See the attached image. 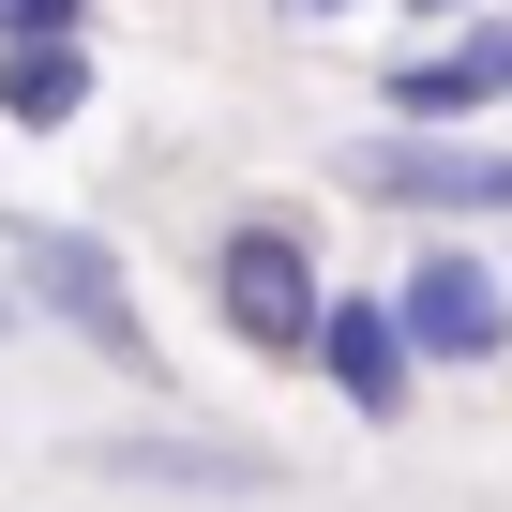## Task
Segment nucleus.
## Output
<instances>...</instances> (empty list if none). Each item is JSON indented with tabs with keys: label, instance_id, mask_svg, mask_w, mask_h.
Wrapping results in <instances>:
<instances>
[{
	"label": "nucleus",
	"instance_id": "nucleus-1",
	"mask_svg": "<svg viewBox=\"0 0 512 512\" xmlns=\"http://www.w3.org/2000/svg\"><path fill=\"white\" fill-rule=\"evenodd\" d=\"M0 272L31 287V332H61L106 377L166 392V332H151V302H136V272H121L106 226H76V211H0Z\"/></svg>",
	"mask_w": 512,
	"mask_h": 512
},
{
	"label": "nucleus",
	"instance_id": "nucleus-2",
	"mask_svg": "<svg viewBox=\"0 0 512 512\" xmlns=\"http://www.w3.org/2000/svg\"><path fill=\"white\" fill-rule=\"evenodd\" d=\"M317 302H332V256H317L302 211H226L211 226V317H226V347L302 362L317 347Z\"/></svg>",
	"mask_w": 512,
	"mask_h": 512
},
{
	"label": "nucleus",
	"instance_id": "nucleus-3",
	"mask_svg": "<svg viewBox=\"0 0 512 512\" xmlns=\"http://www.w3.org/2000/svg\"><path fill=\"white\" fill-rule=\"evenodd\" d=\"M347 196L362 211H512V136H482V121H377V136H347Z\"/></svg>",
	"mask_w": 512,
	"mask_h": 512
},
{
	"label": "nucleus",
	"instance_id": "nucleus-4",
	"mask_svg": "<svg viewBox=\"0 0 512 512\" xmlns=\"http://www.w3.org/2000/svg\"><path fill=\"white\" fill-rule=\"evenodd\" d=\"M392 317H407L422 377H482V362H512V256H482V241H422L407 272H392Z\"/></svg>",
	"mask_w": 512,
	"mask_h": 512
},
{
	"label": "nucleus",
	"instance_id": "nucleus-5",
	"mask_svg": "<svg viewBox=\"0 0 512 512\" xmlns=\"http://www.w3.org/2000/svg\"><path fill=\"white\" fill-rule=\"evenodd\" d=\"M302 377H317L347 422H377V437H392V422L422 407V347H407L392 287H332V302H317V347H302Z\"/></svg>",
	"mask_w": 512,
	"mask_h": 512
},
{
	"label": "nucleus",
	"instance_id": "nucleus-6",
	"mask_svg": "<svg viewBox=\"0 0 512 512\" xmlns=\"http://www.w3.org/2000/svg\"><path fill=\"white\" fill-rule=\"evenodd\" d=\"M392 121H497L512 106V0H482V16H437L392 76H377Z\"/></svg>",
	"mask_w": 512,
	"mask_h": 512
},
{
	"label": "nucleus",
	"instance_id": "nucleus-7",
	"mask_svg": "<svg viewBox=\"0 0 512 512\" xmlns=\"http://www.w3.org/2000/svg\"><path fill=\"white\" fill-rule=\"evenodd\" d=\"M76 467L151 482V497H287V452L211 437V422H136V437H76Z\"/></svg>",
	"mask_w": 512,
	"mask_h": 512
},
{
	"label": "nucleus",
	"instance_id": "nucleus-8",
	"mask_svg": "<svg viewBox=\"0 0 512 512\" xmlns=\"http://www.w3.org/2000/svg\"><path fill=\"white\" fill-rule=\"evenodd\" d=\"M0 121L16 136H76L91 121V31H16L0 46Z\"/></svg>",
	"mask_w": 512,
	"mask_h": 512
},
{
	"label": "nucleus",
	"instance_id": "nucleus-9",
	"mask_svg": "<svg viewBox=\"0 0 512 512\" xmlns=\"http://www.w3.org/2000/svg\"><path fill=\"white\" fill-rule=\"evenodd\" d=\"M16 31H91V0H0V46Z\"/></svg>",
	"mask_w": 512,
	"mask_h": 512
},
{
	"label": "nucleus",
	"instance_id": "nucleus-10",
	"mask_svg": "<svg viewBox=\"0 0 512 512\" xmlns=\"http://www.w3.org/2000/svg\"><path fill=\"white\" fill-rule=\"evenodd\" d=\"M0 347H31V287L16 272H0Z\"/></svg>",
	"mask_w": 512,
	"mask_h": 512
},
{
	"label": "nucleus",
	"instance_id": "nucleus-11",
	"mask_svg": "<svg viewBox=\"0 0 512 512\" xmlns=\"http://www.w3.org/2000/svg\"><path fill=\"white\" fill-rule=\"evenodd\" d=\"M272 16H302V31H317V16H362V0H272Z\"/></svg>",
	"mask_w": 512,
	"mask_h": 512
},
{
	"label": "nucleus",
	"instance_id": "nucleus-12",
	"mask_svg": "<svg viewBox=\"0 0 512 512\" xmlns=\"http://www.w3.org/2000/svg\"><path fill=\"white\" fill-rule=\"evenodd\" d=\"M407 16H422V31H437V16H482V0H407Z\"/></svg>",
	"mask_w": 512,
	"mask_h": 512
}]
</instances>
